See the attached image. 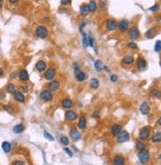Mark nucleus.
<instances>
[{
  "label": "nucleus",
  "mask_w": 161,
  "mask_h": 165,
  "mask_svg": "<svg viewBox=\"0 0 161 165\" xmlns=\"http://www.w3.org/2000/svg\"><path fill=\"white\" fill-rule=\"evenodd\" d=\"M3 108H4V110H5L7 113H9V114H13L14 113V110H13V107H12L11 105H4L3 106Z\"/></svg>",
  "instance_id": "obj_43"
},
{
  "label": "nucleus",
  "mask_w": 161,
  "mask_h": 165,
  "mask_svg": "<svg viewBox=\"0 0 161 165\" xmlns=\"http://www.w3.org/2000/svg\"><path fill=\"white\" fill-rule=\"evenodd\" d=\"M100 86V81H99L98 78H91L90 81H89V87L91 88L92 90H97Z\"/></svg>",
  "instance_id": "obj_26"
},
{
  "label": "nucleus",
  "mask_w": 161,
  "mask_h": 165,
  "mask_svg": "<svg viewBox=\"0 0 161 165\" xmlns=\"http://www.w3.org/2000/svg\"><path fill=\"white\" fill-rule=\"evenodd\" d=\"M46 68H48V64H46V62L44 60H39L36 62L35 69L39 73H44L46 70Z\"/></svg>",
  "instance_id": "obj_13"
},
{
  "label": "nucleus",
  "mask_w": 161,
  "mask_h": 165,
  "mask_svg": "<svg viewBox=\"0 0 161 165\" xmlns=\"http://www.w3.org/2000/svg\"><path fill=\"white\" fill-rule=\"evenodd\" d=\"M106 29L109 32H114L118 29V22L113 18H110L106 21Z\"/></svg>",
  "instance_id": "obj_12"
},
{
  "label": "nucleus",
  "mask_w": 161,
  "mask_h": 165,
  "mask_svg": "<svg viewBox=\"0 0 161 165\" xmlns=\"http://www.w3.org/2000/svg\"><path fill=\"white\" fill-rule=\"evenodd\" d=\"M88 43H89V46L95 48V40H94V38H93V36L91 33L88 34Z\"/></svg>",
  "instance_id": "obj_37"
},
{
  "label": "nucleus",
  "mask_w": 161,
  "mask_h": 165,
  "mask_svg": "<svg viewBox=\"0 0 161 165\" xmlns=\"http://www.w3.org/2000/svg\"><path fill=\"white\" fill-rule=\"evenodd\" d=\"M59 142L64 146H68L69 143H70V139L66 135H61V137H59Z\"/></svg>",
  "instance_id": "obj_34"
},
{
  "label": "nucleus",
  "mask_w": 161,
  "mask_h": 165,
  "mask_svg": "<svg viewBox=\"0 0 161 165\" xmlns=\"http://www.w3.org/2000/svg\"><path fill=\"white\" fill-rule=\"evenodd\" d=\"M103 67H104V64H103L102 60H97L94 62V68L97 72H101V71H103Z\"/></svg>",
  "instance_id": "obj_33"
},
{
  "label": "nucleus",
  "mask_w": 161,
  "mask_h": 165,
  "mask_svg": "<svg viewBox=\"0 0 161 165\" xmlns=\"http://www.w3.org/2000/svg\"><path fill=\"white\" fill-rule=\"evenodd\" d=\"M72 68H73V71H74V74H76L77 72H79L80 70H81V68H80V65L78 62H76V61H74L72 63Z\"/></svg>",
  "instance_id": "obj_39"
},
{
  "label": "nucleus",
  "mask_w": 161,
  "mask_h": 165,
  "mask_svg": "<svg viewBox=\"0 0 161 165\" xmlns=\"http://www.w3.org/2000/svg\"><path fill=\"white\" fill-rule=\"evenodd\" d=\"M78 118H79V114L75 110L69 109L66 110V112L64 113V119L67 122H74V121L78 120Z\"/></svg>",
  "instance_id": "obj_6"
},
{
  "label": "nucleus",
  "mask_w": 161,
  "mask_h": 165,
  "mask_svg": "<svg viewBox=\"0 0 161 165\" xmlns=\"http://www.w3.org/2000/svg\"><path fill=\"white\" fill-rule=\"evenodd\" d=\"M35 35L39 39H46L48 36V30L44 25H39L35 30Z\"/></svg>",
  "instance_id": "obj_5"
},
{
  "label": "nucleus",
  "mask_w": 161,
  "mask_h": 165,
  "mask_svg": "<svg viewBox=\"0 0 161 165\" xmlns=\"http://www.w3.org/2000/svg\"><path fill=\"white\" fill-rule=\"evenodd\" d=\"M4 98H5V94L0 92V100H2V99H4Z\"/></svg>",
  "instance_id": "obj_54"
},
{
  "label": "nucleus",
  "mask_w": 161,
  "mask_h": 165,
  "mask_svg": "<svg viewBox=\"0 0 161 165\" xmlns=\"http://www.w3.org/2000/svg\"><path fill=\"white\" fill-rule=\"evenodd\" d=\"M60 106L63 109L69 110V109H72V107L74 106V102L72 99L69 98V97H64V98H62V100H61Z\"/></svg>",
  "instance_id": "obj_10"
},
{
  "label": "nucleus",
  "mask_w": 161,
  "mask_h": 165,
  "mask_svg": "<svg viewBox=\"0 0 161 165\" xmlns=\"http://www.w3.org/2000/svg\"><path fill=\"white\" fill-rule=\"evenodd\" d=\"M4 74V69L2 67H0V76H2Z\"/></svg>",
  "instance_id": "obj_56"
},
{
  "label": "nucleus",
  "mask_w": 161,
  "mask_h": 165,
  "mask_svg": "<svg viewBox=\"0 0 161 165\" xmlns=\"http://www.w3.org/2000/svg\"><path fill=\"white\" fill-rule=\"evenodd\" d=\"M159 10H160L159 4H154L153 6L149 7V11H151L152 13H157V12H159Z\"/></svg>",
  "instance_id": "obj_41"
},
{
  "label": "nucleus",
  "mask_w": 161,
  "mask_h": 165,
  "mask_svg": "<svg viewBox=\"0 0 161 165\" xmlns=\"http://www.w3.org/2000/svg\"><path fill=\"white\" fill-rule=\"evenodd\" d=\"M85 26H86V22H84V21H83V22H81V23H80V24H79V32H80V33H81V34H83V33H84L83 28H84V27H85Z\"/></svg>",
  "instance_id": "obj_49"
},
{
  "label": "nucleus",
  "mask_w": 161,
  "mask_h": 165,
  "mask_svg": "<svg viewBox=\"0 0 161 165\" xmlns=\"http://www.w3.org/2000/svg\"><path fill=\"white\" fill-rule=\"evenodd\" d=\"M72 148H73L74 150H76V151H78V149H77V148H76V147H75V146H74V145H72Z\"/></svg>",
  "instance_id": "obj_59"
},
{
  "label": "nucleus",
  "mask_w": 161,
  "mask_h": 165,
  "mask_svg": "<svg viewBox=\"0 0 161 165\" xmlns=\"http://www.w3.org/2000/svg\"><path fill=\"white\" fill-rule=\"evenodd\" d=\"M54 93H52V91H50L48 89H46V88L43 89L41 91V93H40V99H41V100L44 103L50 102V101L54 100Z\"/></svg>",
  "instance_id": "obj_4"
},
{
  "label": "nucleus",
  "mask_w": 161,
  "mask_h": 165,
  "mask_svg": "<svg viewBox=\"0 0 161 165\" xmlns=\"http://www.w3.org/2000/svg\"><path fill=\"white\" fill-rule=\"evenodd\" d=\"M1 148L5 153H9V152L12 150V145H11V143L8 142V141H3L1 144Z\"/></svg>",
  "instance_id": "obj_32"
},
{
  "label": "nucleus",
  "mask_w": 161,
  "mask_h": 165,
  "mask_svg": "<svg viewBox=\"0 0 161 165\" xmlns=\"http://www.w3.org/2000/svg\"><path fill=\"white\" fill-rule=\"evenodd\" d=\"M135 148L137 150H142V149H145L146 148V145H145L144 141H141V140H137L135 142Z\"/></svg>",
  "instance_id": "obj_35"
},
{
  "label": "nucleus",
  "mask_w": 161,
  "mask_h": 165,
  "mask_svg": "<svg viewBox=\"0 0 161 165\" xmlns=\"http://www.w3.org/2000/svg\"><path fill=\"white\" fill-rule=\"evenodd\" d=\"M118 29L121 33H126V32L129 31V29H130V21L127 20V19L121 20L118 24Z\"/></svg>",
  "instance_id": "obj_14"
},
{
  "label": "nucleus",
  "mask_w": 161,
  "mask_h": 165,
  "mask_svg": "<svg viewBox=\"0 0 161 165\" xmlns=\"http://www.w3.org/2000/svg\"><path fill=\"white\" fill-rule=\"evenodd\" d=\"M157 33H158V31H157V29H156V27H151V28H149L146 32H145L144 37L146 38V39H153V38L157 35Z\"/></svg>",
  "instance_id": "obj_23"
},
{
  "label": "nucleus",
  "mask_w": 161,
  "mask_h": 165,
  "mask_svg": "<svg viewBox=\"0 0 161 165\" xmlns=\"http://www.w3.org/2000/svg\"><path fill=\"white\" fill-rule=\"evenodd\" d=\"M159 64H160V67H161V58H160V61H159Z\"/></svg>",
  "instance_id": "obj_61"
},
{
  "label": "nucleus",
  "mask_w": 161,
  "mask_h": 165,
  "mask_svg": "<svg viewBox=\"0 0 161 165\" xmlns=\"http://www.w3.org/2000/svg\"><path fill=\"white\" fill-rule=\"evenodd\" d=\"M130 138H131L130 133L123 130L122 132L120 133V135L117 137V142L118 143H125V142H127V141L130 140Z\"/></svg>",
  "instance_id": "obj_9"
},
{
  "label": "nucleus",
  "mask_w": 161,
  "mask_h": 165,
  "mask_svg": "<svg viewBox=\"0 0 161 165\" xmlns=\"http://www.w3.org/2000/svg\"><path fill=\"white\" fill-rule=\"evenodd\" d=\"M122 131H123L122 125L121 124H114L113 126H112V128H111V134H112L113 137H117Z\"/></svg>",
  "instance_id": "obj_20"
},
{
  "label": "nucleus",
  "mask_w": 161,
  "mask_h": 165,
  "mask_svg": "<svg viewBox=\"0 0 161 165\" xmlns=\"http://www.w3.org/2000/svg\"><path fill=\"white\" fill-rule=\"evenodd\" d=\"M69 138H70L73 142H77V141H79L80 139L82 138V135L77 129L73 128L71 129L70 132H69Z\"/></svg>",
  "instance_id": "obj_8"
},
{
  "label": "nucleus",
  "mask_w": 161,
  "mask_h": 165,
  "mask_svg": "<svg viewBox=\"0 0 161 165\" xmlns=\"http://www.w3.org/2000/svg\"><path fill=\"white\" fill-rule=\"evenodd\" d=\"M12 131H13V133L16 135L22 134V133L25 131V126L23 124H18V125H16V126H14V128Z\"/></svg>",
  "instance_id": "obj_31"
},
{
  "label": "nucleus",
  "mask_w": 161,
  "mask_h": 165,
  "mask_svg": "<svg viewBox=\"0 0 161 165\" xmlns=\"http://www.w3.org/2000/svg\"><path fill=\"white\" fill-rule=\"evenodd\" d=\"M18 73L17 71H13V72L10 73V78L11 79H16V78H18Z\"/></svg>",
  "instance_id": "obj_51"
},
{
  "label": "nucleus",
  "mask_w": 161,
  "mask_h": 165,
  "mask_svg": "<svg viewBox=\"0 0 161 165\" xmlns=\"http://www.w3.org/2000/svg\"><path fill=\"white\" fill-rule=\"evenodd\" d=\"M44 138H46L48 140H50V141H54V137H52V135H50L48 132H46V131H44Z\"/></svg>",
  "instance_id": "obj_42"
},
{
  "label": "nucleus",
  "mask_w": 161,
  "mask_h": 165,
  "mask_svg": "<svg viewBox=\"0 0 161 165\" xmlns=\"http://www.w3.org/2000/svg\"><path fill=\"white\" fill-rule=\"evenodd\" d=\"M134 62V56L132 54H127L122 58V64L123 65H132Z\"/></svg>",
  "instance_id": "obj_21"
},
{
  "label": "nucleus",
  "mask_w": 161,
  "mask_h": 165,
  "mask_svg": "<svg viewBox=\"0 0 161 165\" xmlns=\"http://www.w3.org/2000/svg\"><path fill=\"white\" fill-rule=\"evenodd\" d=\"M119 80V76L117 74H112L110 75V81L113 82V83H116V82H118Z\"/></svg>",
  "instance_id": "obj_46"
},
{
  "label": "nucleus",
  "mask_w": 161,
  "mask_h": 165,
  "mask_svg": "<svg viewBox=\"0 0 161 165\" xmlns=\"http://www.w3.org/2000/svg\"><path fill=\"white\" fill-rule=\"evenodd\" d=\"M149 94L151 97L155 99H160L161 98V90L158 89V88H152L149 91Z\"/></svg>",
  "instance_id": "obj_27"
},
{
  "label": "nucleus",
  "mask_w": 161,
  "mask_h": 165,
  "mask_svg": "<svg viewBox=\"0 0 161 165\" xmlns=\"http://www.w3.org/2000/svg\"><path fill=\"white\" fill-rule=\"evenodd\" d=\"M5 91L8 93V94H11L13 95L15 92L17 91V88H16V85L13 83H8L5 87Z\"/></svg>",
  "instance_id": "obj_30"
},
{
  "label": "nucleus",
  "mask_w": 161,
  "mask_h": 165,
  "mask_svg": "<svg viewBox=\"0 0 161 165\" xmlns=\"http://www.w3.org/2000/svg\"><path fill=\"white\" fill-rule=\"evenodd\" d=\"M63 150H64V152L67 154V155L69 156V157H72V156H73V152H72V150L69 148V147L65 146L64 148H63Z\"/></svg>",
  "instance_id": "obj_44"
},
{
  "label": "nucleus",
  "mask_w": 161,
  "mask_h": 165,
  "mask_svg": "<svg viewBox=\"0 0 161 165\" xmlns=\"http://www.w3.org/2000/svg\"><path fill=\"white\" fill-rule=\"evenodd\" d=\"M92 117L94 118V119H96V120L100 119V117H101V113H100V111H98V110L94 111V112H93V113H92Z\"/></svg>",
  "instance_id": "obj_45"
},
{
  "label": "nucleus",
  "mask_w": 161,
  "mask_h": 165,
  "mask_svg": "<svg viewBox=\"0 0 161 165\" xmlns=\"http://www.w3.org/2000/svg\"><path fill=\"white\" fill-rule=\"evenodd\" d=\"M140 37V32H139L138 28L136 26L132 27L131 29H129V38L132 41H135Z\"/></svg>",
  "instance_id": "obj_11"
},
{
  "label": "nucleus",
  "mask_w": 161,
  "mask_h": 165,
  "mask_svg": "<svg viewBox=\"0 0 161 165\" xmlns=\"http://www.w3.org/2000/svg\"><path fill=\"white\" fill-rule=\"evenodd\" d=\"M19 1H20V0H8L9 4H17L19 3Z\"/></svg>",
  "instance_id": "obj_53"
},
{
  "label": "nucleus",
  "mask_w": 161,
  "mask_h": 165,
  "mask_svg": "<svg viewBox=\"0 0 161 165\" xmlns=\"http://www.w3.org/2000/svg\"><path fill=\"white\" fill-rule=\"evenodd\" d=\"M100 4H101V7H102V8H105V6H106V5H105V2H103V1H102Z\"/></svg>",
  "instance_id": "obj_58"
},
{
  "label": "nucleus",
  "mask_w": 161,
  "mask_h": 165,
  "mask_svg": "<svg viewBox=\"0 0 161 165\" xmlns=\"http://www.w3.org/2000/svg\"><path fill=\"white\" fill-rule=\"evenodd\" d=\"M139 111L143 116H148L150 113V104L147 101H143L139 106Z\"/></svg>",
  "instance_id": "obj_17"
},
{
  "label": "nucleus",
  "mask_w": 161,
  "mask_h": 165,
  "mask_svg": "<svg viewBox=\"0 0 161 165\" xmlns=\"http://www.w3.org/2000/svg\"><path fill=\"white\" fill-rule=\"evenodd\" d=\"M74 77H75L76 81L78 82H84L87 80L88 78V74L86 72H84V71L80 70L79 72H77L76 74H74Z\"/></svg>",
  "instance_id": "obj_22"
},
{
  "label": "nucleus",
  "mask_w": 161,
  "mask_h": 165,
  "mask_svg": "<svg viewBox=\"0 0 161 165\" xmlns=\"http://www.w3.org/2000/svg\"><path fill=\"white\" fill-rule=\"evenodd\" d=\"M154 52H157V54L161 52V41H160V40L156 41L155 45H154Z\"/></svg>",
  "instance_id": "obj_40"
},
{
  "label": "nucleus",
  "mask_w": 161,
  "mask_h": 165,
  "mask_svg": "<svg viewBox=\"0 0 161 165\" xmlns=\"http://www.w3.org/2000/svg\"><path fill=\"white\" fill-rule=\"evenodd\" d=\"M13 97H14V100L18 103H21V104H24L26 102V96H25L24 93H22L21 91L17 90L16 92L13 94Z\"/></svg>",
  "instance_id": "obj_19"
},
{
  "label": "nucleus",
  "mask_w": 161,
  "mask_h": 165,
  "mask_svg": "<svg viewBox=\"0 0 161 165\" xmlns=\"http://www.w3.org/2000/svg\"><path fill=\"white\" fill-rule=\"evenodd\" d=\"M158 159H160V160H161V152H160L159 155H158Z\"/></svg>",
  "instance_id": "obj_60"
},
{
  "label": "nucleus",
  "mask_w": 161,
  "mask_h": 165,
  "mask_svg": "<svg viewBox=\"0 0 161 165\" xmlns=\"http://www.w3.org/2000/svg\"><path fill=\"white\" fill-rule=\"evenodd\" d=\"M137 158H138L139 162H140V164H147L148 162H149L150 158H151V156H150V152L148 149H142V150H139L138 152H137Z\"/></svg>",
  "instance_id": "obj_1"
},
{
  "label": "nucleus",
  "mask_w": 161,
  "mask_h": 165,
  "mask_svg": "<svg viewBox=\"0 0 161 165\" xmlns=\"http://www.w3.org/2000/svg\"><path fill=\"white\" fill-rule=\"evenodd\" d=\"M37 1H44V0H37Z\"/></svg>",
  "instance_id": "obj_62"
},
{
  "label": "nucleus",
  "mask_w": 161,
  "mask_h": 165,
  "mask_svg": "<svg viewBox=\"0 0 161 165\" xmlns=\"http://www.w3.org/2000/svg\"><path fill=\"white\" fill-rule=\"evenodd\" d=\"M12 164L13 165H27L26 162L23 161V160H14Z\"/></svg>",
  "instance_id": "obj_48"
},
{
  "label": "nucleus",
  "mask_w": 161,
  "mask_h": 165,
  "mask_svg": "<svg viewBox=\"0 0 161 165\" xmlns=\"http://www.w3.org/2000/svg\"><path fill=\"white\" fill-rule=\"evenodd\" d=\"M0 42H1V39H0Z\"/></svg>",
  "instance_id": "obj_63"
},
{
  "label": "nucleus",
  "mask_w": 161,
  "mask_h": 165,
  "mask_svg": "<svg viewBox=\"0 0 161 165\" xmlns=\"http://www.w3.org/2000/svg\"><path fill=\"white\" fill-rule=\"evenodd\" d=\"M127 46H128V48H130V50H137V48H138V46H137V44L135 43L134 41L129 42V43L127 44Z\"/></svg>",
  "instance_id": "obj_38"
},
{
  "label": "nucleus",
  "mask_w": 161,
  "mask_h": 165,
  "mask_svg": "<svg viewBox=\"0 0 161 165\" xmlns=\"http://www.w3.org/2000/svg\"><path fill=\"white\" fill-rule=\"evenodd\" d=\"M136 67L139 71H143L147 67V61L143 56H139L136 60Z\"/></svg>",
  "instance_id": "obj_16"
},
{
  "label": "nucleus",
  "mask_w": 161,
  "mask_h": 165,
  "mask_svg": "<svg viewBox=\"0 0 161 165\" xmlns=\"http://www.w3.org/2000/svg\"><path fill=\"white\" fill-rule=\"evenodd\" d=\"M88 7L91 13H95L97 11V9H98V3L95 0H90L88 3Z\"/></svg>",
  "instance_id": "obj_29"
},
{
  "label": "nucleus",
  "mask_w": 161,
  "mask_h": 165,
  "mask_svg": "<svg viewBox=\"0 0 161 165\" xmlns=\"http://www.w3.org/2000/svg\"><path fill=\"white\" fill-rule=\"evenodd\" d=\"M19 91H21V92L22 93H28L29 92V87L28 86H26V85H22L20 87V89H19Z\"/></svg>",
  "instance_id": "obj_47"
},
{
  "label": "nucleus",
  "mask_w": 161,
  "mask_h": 165,
  "mask_svg": "<svg viewBox=\"0 0 161 165\" xmlns=\"http://www.w3.org/2000/svg\"><path fill=\"white\" fill-rule=\"evenodd\" d=\"M114 165H125L126 164V158L122 154H117L113 159Z\"/></svg>",
  "instance_id": "obj_24"
},
{
  "label": "nucleus",
  "mask_w": 161,
  "mask_h": 165,
  "mask_svg": "<svg viewBox=\"0 0 161 165\" xmlns=\"http://www.w3.org/2000/svg\"><path fill=\"white\" fill-rule=\"evenodd\" d=\"M77 128L82 131L86 130V128H87V118H86V116L84 114L83 115H80L79 118H78Z\"/></svg>",
  "instance_id": "obj_15"
},
{
  "label": "nucleus",
  "mask_w": 161,
  "mask_h": 165,
  "mask_svg": "<svg viewBox=\"0 0 161 165\" xmlns=\"http://www.w3.org/2000/svg\"><path fill=\"white\" fill-rule=\"evenodd\" d=\"M58 75V70L54 66H50L46 68V70L44 72V78L46 81H52L54 80Z\"/></svg>",
  "instance_id": "obj_2"
},
{
  "label": "nucleus",
  "mask_w": 161,
  "mask_h": 165,
  "mask_svg": "<svg viewBox=\"0 0 161 165\" xmlns=\"http://www.w3.org/2000/svg\"><path fill=\"white\" fill-rule=\"evenodd\" d=\"M82 45H83V48H86L89 46V43H88V35L84 32L82 34Z\"/></svg>",
  "instance_id": "obj_36"
},
{
  "label": "nucleus",
  "mask_w": 161,
  "mask_h": 165,
  "mask_svg": "<svg viewBox=\"0 0 161 165\" xmlns=\"http://www.w3.org/2000/svg\"><path fill=\"white\" fill-rule=\"evenodd\" d=\"M157 124H158V126L161 127V116L159 118H158V120H157Z\"/></svg>",
  "instance_id": "obj_55"
},
{
  "label": "nucleus",
  "mask_w": 161,
  "mask_h": 165,
  "mask_svg": "<svg viewBox=\"0 0 161 165\" xmlns=\"http://www.w3.org/2000/svg\"><path fill=\"white\" fill-rule=\"evenodd\" d=\"M61 88V82L58 81V80H52V81H48L46 83V89H48L50 91H52V93L56 92Z\"/></svg>",
  "instance_id": "obj_7"
},
{
  "label": "nucleus",
  "mask_w": 161,
  "mask_h": 165,
  "mask_svg": "<svg viewBox=\"0 0 161 165\" xmlns=\"http://www.w3.org/2000/svg\"><path fill=\"white\" fill-rule=\"evenodd\" d=\"M79 13H80V15L83 16V17L88 16L89 14L91 13L90 10H89L88 4L83 3V4H81V5H80V7H79Z\"/></svg>",
  "instance_id": "obj_25"
},
{
  "label": "nucleus",
  "mask_w": 161,
  "mask_h": 165,
  "mask_svg": "<svg viewBox=\"0 0 161 165\" xmlns=\"http://www.w3.org/2000/svg\"><path fill=\"white\" fill-rule=\"evenodd\" d=\"M150 134H151V129L150 127L148 126H145V127H142L139 131V134H138V138L139 140L141 141H147L148 139L150 138Z\"/></svg>",
  "instance_id": "obj_3"
},
{
  "label": "nucleus",
  "mask_w": 161,
  "mask_h": 165,
  "mask_svg": "<svg viewBox=\"0 0 161 165\" xmlns=\"http://www.w3.org/2000/svg\"><path fill=\"white\" fill-rule=\"evenodd\" d=\"M103 70L104 71H106V72H111V69H110V67L109 66H107V65H104V67H103Z\"/></svg>",
  "instance_id": "obj_52"
},
{
  "label": "nucleus",
  "mask_w": 161,
  "mask_h": 165,
  "mask_svg": "<svg viewBox=\"0 0 161 165\" xmlns=\"http://www.w3.org/2000/svg\"><path fill=\"white\" fill-rule=\"evenodd\" d=\"M18 78L21 82H28L30 79V74H29L28 70L25 68L21 69L18 73Z\"/></svg>",
  "instance_id": "obj_18"
},
{
  "label": "nucleus",
  "mask_w": 161,
  "mask_h": 165,
  "mask_svg": "<svg viewBox=\"0 0 161 165\" xmlns=\"http://www.w3.org/2000/svg\"><path fill=\"white\" fill-rule=\"evenodd\" d=\"M60 3L62 6H68V5H70L71 0H60Z\"/></svg>",
  "instance_id": "obj_50"
},
{
  "label": "nucleus",
  "mask_w": 161,
  "mask_h": 165,
  "mask_svg": "<svg viewBox=\"0 0 161 165\" xmlns=\"http://www.w3.org/2000/svg\"><path fill=\"white\" fill-rule=\"evenodd\" d=\"M151 141L153 143H160L161 142V131L155 132L151 137Z\"/></svg>",
  "instance_id": "obj_28"
},
{
  "label": "nucleus",
  "mask_w": 161,
  "mask_h": 165,
  "mask_svg": "<svg viewBox=\"0 0 161 165\" xmlns=\"http://www.w3.org/2000/svg\"><path fill=\"white\" fill-rule=\"evenodd\" d=\"M2 7H3V0H0V10L2 9Z\"/></svg>",
  "instance_id": "obj_57"
}]
</instances>
